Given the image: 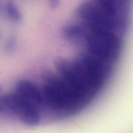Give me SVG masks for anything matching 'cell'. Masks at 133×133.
<instances>
[{
    "label": "cell",
    "instance_id": "52a82bcc",
    "mask_svg": "<svg viewBox=\"0 0 133 133\" xmlns=\"http://www.w3.org/2000/svg\"><path fill=\"white\" fill-rule=\"evenodd\" d=\"M1 37H2V35H1V33L0 32V39L1 38Z\"/></svg>",
    "mask_w": 133,
    "mask_h": 133
},
{
    "label": "cell",
    "instance_id": "7a4b0ae2",
    "mask_svg": "<svg viewBox=\"0 0 133 133\" xmlns=\"http://www.w3.org/2000/svg\"><path fill=\"white\" fill-rule=\"evenodd\" d=\"M15 93L37 107L45 105L42 90L33 82L20 80L15 85Z\"/></svg>",
    "mask_w": 133,
    "mask_h": 133
},
{
    "label": "cell",
    "instance_id": "277c9868",
    "mask_svg": "<svg viewBox=\"0 0 133 133\" xmlns=\"http://www.w3.org/2000/svg\"><path fill=\"white\" fill-rule=\"evenodd\" d=\"M17 44V39L14 36L10 37L6 42L4 47V50L5 52L8 54L12 52L15 49Z\"/></svg>",
    "mask_w": 133,
    "mask_h": 133
},
{
    "label": "cell",
    "instance_id": "5b68a950",
    "mask_svg": "<svg viewBox=\"0 0 133 133\" xmlns=\"http://www.w3.org/2000/svg\"><path fill=\"white\" fill-rule=\"evenodd\" d=\"M4 5L3 2L0 1V17L3 15L4 11Z\"/></svg>",
    "mask_w": 133,
    "mask_h": 133
},
{
    "label": "cell",
    "instance_id": "3957f363",
    "mask_svg": "<svg viewBox=\"0 0 133 133\" xmlns=\"http://www.w3.org/2000/svg\"><path fill=\"white\" fill-rule=\"evenodd\" d=\"M5 7L8 15L11 20L17 22H20L22 21V14L13 1H8Z\"/></svg>",
    "mask_w": 133,
    "mask_h": 133
},
{
    "label": "cell",
    "instance_id": "8992f818",
    "mask_svg": "<svg viewBox=\"0 0 133 133\" xmlns=\"http://www.w3.org/2000/svg\"><path fill=\"white\" fill-rule=\"evenodd\" d=\"M3 110V106L0 103V112H1Z\"/></svg>",
    "mask_w": 133,
    "mask_h": 133
},
{
    "label": "cell",
    "instance_id": "6da1fadb",
    "mask_svg": "<svg viewBox=\"0 0 133 133\" xmlns=\"http://www.w3.org/2000/svg\"><path fill=\"white\" fill-rule=\"evenodd\" d=\"M1 102L27 125L36 126L39 123L40 115L38 107L16 93L4 96Z\"/></svg>",
    "mask_w": 133,
    "mask_h": 133
},
{
    "label": "cell",
    "instance_id": "ba28073f",
    "mask_svg": "<svg viewBox=\"0 0 133 133\" xmlns=\"http://www.w3.org/2000/svg\"><path fill=\"white\" fill-rule=\"evenodd\" d=\"M1 87H0V91H1Z\"/></svg>",
    "mask_w": 133,
    "mask_h": 133
}]
</instances>
